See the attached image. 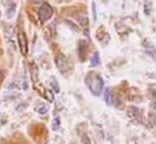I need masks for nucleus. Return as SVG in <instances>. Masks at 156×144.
<instances>
[{
    "label": "nucleus",
    "instance_id": "f257e3e1",
    "mask_svg": "<svg viewBox=\"0 0 156 144\" xmlns=\"http://www.w3.org/2000/svg\"><path fill=\"white\" fill-rule=\"evenodd\" d=\"M87 84L89 85V89L91 90V93L95 95H99L104 88L102 79L95 73H90L87 76Z\"/></svg>",
    "mask_w": 156,
    "mask_h": 144
},
{
    "label": "nucleus",
    "instance_id": "f03ea898",
    "mask_svg": "<svg viewBox=\"0 0 156 144\" xmlns=\"http://www.w3.org/2000/svg\"><path fill=\"white\" fill-rule=\"evenodd\" d=\"M52 16V7L49 4H43L39 7V17L41 18V21H48L49 18H51Z\"/></svg>",
    "mask_w": 156,
    "mask_h": 144
},
{
    "label": "nucleus",
    "instance_id": "7ed1b4c3",
    "mask_svg": "<svg viewBox=\"0 0 156 144\" xmlns=\"http://www.w3.org/2000/svg\"><path fill=\"white\" fill-rule=\"evenodd\" d=\"M68 59L63 55V54H58V56L56 57V65H57V68L62 72V73H65L66 71H67V68H68Z\"/></svg>",
    "mask_w": 156,
    "mask_h": 144
},
{
    "label": "nucleus",
    "instance_id": "20e7f679",
    "mask_svg": "<svg viewBox=\"0 0 156 144\" xmlns=\"http://www.w3.org/2000/svg\"><path fill=\"white\" fill-rule=\"evenodd\" d=\"M18 45H20L21 52H22L23 55H26L28 46H27V37H26L24 32H20V33H18Z\"/></svg>",
    "mask_w": 156,
    "mask_h": 144
},
{
    "label": "nucleus",
    "instance_id": "39448f33",
    "mask_svg": "<svg viewBox=\"0 0 156 144\" xmlns=\"http://www.w3.org/2000/svg\"><path fill=\"white\" fill-rule=\"evenodd\" d=\"M35 110H37L38 113H40V115H45V113L48 112V106L44 105V104H39V105L35 107Z\"/></svg>",
    "mask_w": 156,
    "mask_h": 144
},
{
    "label": "nucleus",
    "instance_id": "423d86ee",
    "mask_svg": "<svg viewBox=\"0 0 156 144\" xmlns=\"http://www.w3.org/2000/svg\"><path fill=\"white\" fill-rule=\"evenodd\" d=\"M16 12V4H11V7L7 9V13H6V17L7 18H12L13 15Z\"/></svg>",
    "mask_w": 156,
    "mask_h": 144
},
{
    "label": "nucleus",
    "instance_id": "0eeeda50",
    "mask_svg": "<svg viewBox=\"0 0 156 144\" xmlns=\"http://www.w3.org/2000/svg\"><path fill=\"white\" fill-rule=\"evenodd\" d=\"M105 100L107 104H111L112 103V98H111V90L110 89H106L105 92Z\"/></svg>",
    "mask_w": 156,
    "mask_h": 144
},
{
    "label": "nucleus",
    "instance_id": "6e6552de",
    "mask_svg": "<svg viewBox=\"0 0 156 144\" xmlns=\"http://www.w3.org/2000/svg\"><path fill=\"white\" fill-rule=\"evenodd\" d=\"M146 52H147L150 56H152V59H155V60H156V50H155L152 46L147 48V49H146Z\"/></svg>",
    "mask_w": 156,
    "mask_h": 144
},
{
    "label": "nucleus",
    "instance_id": "1a4fd4ad",
    "mask_svg": "<svg viewBox=\"0 0 156 144\" xmlns=\"http://www.w3.org/2000/svg\"><path fill=\"white\" fill-rule=\"evenodd\" d=\"M149 121H150L154 126H156V112H150V113H149Z\"/></svg>",
    "mask_w": 156,
    "mask_h": 144
},
{
    "label": "nucleus",
    "instance_id": "9d476101",
    "mask_svg": "<svg viewBox=\"0 0 156 144\" xmlns=\"http://www.w3.org/2000/svg\"><path fill=\"white\" fill-rule=\"evenodd\" d=\"M91 65H93V66L99 65V55H98L96 52L94 54V56H93V59H91Z\"/></svg>",
    "mask_w": 156,
    "mask_h": 144
},
{
    "label": "nucleus",
    "instance_id": "9b49d317",
    "mask_svg": "<svg viewBox=\"0 0 156 144\" xmlns=\"http://www.w3.org/2000/svg\"><path fill=\"white\" fill-rule=\"evenodd\" d=\"M45 96H46V99H49L50 101H52V100H54V95H52L51 90H46V93H45Z\"/></svg>",
    "mask_w": 156,
    "mask_h": 144
},
{
    "label": "nucleus",
    "instance_id": "f8f14e48",
    "mask_svg": "<svg viewBox=\"0 0 156 144\" xmlns=\"http://www.w3.org/2000/svg\"><path fill=\"white\" fill-rule=\"evenodd\" d=\"M79 21L82 22V23H80L82 26H84V27H87V26H88V20H87L85 17H80V18H79Z\"/></svg>",
    "mask_w": 156,
    "mask_h": 144
},
{
    "label": "nucleus",
    "instance_id": "ddd939ff",
    "mask_svg": "<svg viewBox=\"0 0 156 144\" xmlns=\"http://www.w3.org/2000/svg\"><path fill=\"white\" fill-rule=\"evenodd\" d=\"M54 121H55V122H54V126H52V128H54V129H57V124L60 126V120H58V118H55Z\"/></svg>",
    "mask_w": 156,
    "mask_h": 144
},
{
    "label": "nucleus",
    "instance_id": "4468645a",
    "mask_svg": "<svg viewBox=\"0 0 156 144\" xmlns=\"http://www.w3.org/2000/svg\"><path fill=\"white\" fill-rule=\"evenodd\" d=\"M51 85H52V88L56 90V92H58L60 90V88H58V85H56V83L55 82H51Z\"/></svg>",
    "mask_w": 156,
    "mask_h": 144
},
{
    "label": "nucleus",
    "instance_id": "2eb2a0df",
    "mask_svg": "<svg viewBox=\"0 0 156 144\" xmlns=\"http://www.w3.org/2000/svg\"><path fill=\"white\" fill-rule=\"evenodd\" d=\"M151 109H152L154 111H156V101H152V103H151Z\"/></svg>",
    "mask_w": 156,
    "mask_h": 144
},
{
    "label": "nucleus",
    "instance_id": "dca6fc26",
    "mask_svg": "<svg viewBox=\"0 0 156 144\" xmlns=\"http://www.w3.org/2000/svg\"><path fill=\"white\" fill-rule=\"evenodd\" d=\"M32 1H34V2H37V4H38V2H40L41 0H32Z\"/></svg>",
    "mask_w": 156,
    "mask_h": 144
},
{
    "label": "nucleus",
    "instance_id": "f3484780",
    "mask_svg": "<svg viewBox=\"0 0 156 144\" xmlns=\"http://www.w3.org/2000/svg\"><path fill=\"white\" fill-rule=\"evenodd\" d=\"M0 13H1V12H0Z\"/></svg>",
    "mask_w": 156,
    "mask_h": 144
}]
</instances>
